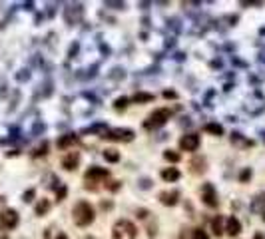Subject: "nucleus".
I'll use <instances>...</instances> for the list:
<instances>
[{
  "mask_svg": "<svg viewBox=\"0 0 265 239\" xmlns=\"http://www.w3.org/2000/svg\"><path fill=\"white\" fill-rule=\"evenodd\" d=\"M94 217H96L94 207H92L88 201H84V199H80V201L74 205V209H72V219H74V223H76L78 227L90 225V223L94 221Z\"/></svg>",
  "mask_w": 265,
  "mask_h": 239,
  "instance_id": "nucleus-1",
  "label": "nucleus"
},
{
  "mask_svg": "<svg viewBox=\"0 0 265 239\" xmlns=\"http://www.w3.org/2000/svg\"><path fill=\"white\" fill-rule=\"evenodd\" d=\"M138 235V229L132 221L128 219H118L114 223V229H112V239H136Z\"/></svg>",
  "mask_w": 265,
  "mask_h": 239,
  "instance_id": "nucleus-2",
  "label": "nucleus"
},
{
  "mask_svg": "<svg viewBox=\"0 0 265 239\" xmlns=\"http://www.w3.org/2000/svg\"><path fill=\"white\" fill-rule=\"evenodd\" d=\"M108 176H110V172H108L106 168L92 166V168L86 172V176H84V181H86V189H92V191H96V189H98V183L106 181Z\"/></svg>",
  "mask_w": 265,
  "mask_h": 239,
  "instance_id": "nucleus-3",
  "label": "nucleus"
},
{
  "mask_svg": "<svg viewBox=\"0 0 265 239\" xmlns=\"http://www.w3.org/2000/svg\"><path fill=\"white\" fill-rule=\"evenodd\" d=\"M171 118V112L167 110V108H159V110H154L148 120L144 122V128L146 130H158L161 126H165V122Z\"/></svg>",
  "mask_w": 265,
  "mask_h": 239,
  "instance_id": "nucleus-4",
  "label": "nucleus"
},
{
  "mask_svg": "<svg viewBox=\"0 0 265 239\" xmlns=\"http://www.w3.org/2000/svg\"><path fill=\"white\" fill-rule=\"evenodd\" d=\"M18 221H20V217H18V211H16V209H4V211L0 213V229H2V231L14 229V227L18 225Z\"/></svg>",
  "mask_w": 265,
  "mask_h": 239,
  "instance_id": "nucleus-5",
  "label": "nucleus"
},
{
  "mask_svg": "<svg viewBox=\"0 0 265 239\" xmlns=\"http://www.w3.org/2000/svg\"><path fill=\"white\" fill-rule=\"evenodd\" d=\"M104 138L112 140V142H132L134 140V132L126 130V128H116V130H106Z\"/></svg>",
  "mask_w": 265,
  "mask_h": 239,
  "instance_id": "nucleus-6",
  "label": "nucleus"
},
{
  "mask_svg": "<svg viewBox=\"0 0 265 239\" xmlns=\"http://www.w3.org/2000/svg\"><path fill=\"white\" fill-rule=\"evenodd\" d=\"M180 148L184 152H196L200 148V136L198 134H184L180 138Z\"/></svg>",
  "mask_w": 265,
  "mask_h": 239,
  "instance_id": "nucleus-7",
  "label": "nucleus"
},
{
  "mask_svg": "<svg viewBox=\"0 0 265 239\" xmlns=\"http://www.w3.org/2000/svg\"><path fill=\"white\" fill-rule=\"evenodd\" d=\"M202 199H204V203L208 205V207H217V193H215V187H213V183H204V187H202Z\"/></svg>",
  "mask_w": 265,
  "mask_h": 239,
  "instance_id": "nucleus-8",
  "label": "nucleus"
},
{
  "mask_svg": "<svg viewBox=\"0 0 265 239\" xmlns=\"http://www.w3.org/2000/svg\"><path fill=\"white\" fill-rule=\"evenodd\" d=\"M78 164H80V154H78V152H68V154L62 158V168H64L66 172H74V170L78 168Z\"/></svg>",
  "mask_w": 265,
  "mask_h": 239,
  "instance_id": "nucleus-9",
  "label": "nucleus"
},
{
  "mask_svg": "<svg viewBox=\"0 0 265 239\" xmlns=\"http://www.w3.org/2000/svg\"><path fill=\"white\" fill-rule=\"evenodd\" d=\"M178 199H180V191L178 189H165V191L159 193V201L163 205H175Z\"/></svg>",
  "mask_w": 265,
  "mask_h": 239,
  "instance_id": "nucleus-10",
  "label": "nucleus"
},
{
  "mask_svg": "<svg viewBox=\"0 0 265 239\" xmlns=\"http://www.w3.org/2000/svg\"><path fill=\"white\" fill-rule=\"evenodd\" d=\"M227 225H225V233L229 235V237H235V235H239L241 233V223H239V219L237 217H229L227 221H225Z\"/></svg>",
  "mask_w": 265,
  "mask_h": 239,
  "instance_id": "nucleus-11",
  "label": "nucleus"
},
{
  "mask_svg": "<svg viewBox=\"0 0 265 239\" xmlns=\"http://www.w3.org/2000/svg\"><path fill=\"white\" fill-rule=\"evenodd\" d=\"M161 179L163 181H178L180 179V170L178 168H165V170H161Z\"/></svg>",
  "mask_w": 265,
  "mask_h": 239,
  "instance_id": "nucleus-12",
  "label": "nucleus"
},
{
  "mask_svg": "<svg viewBox=\"0 0 265 239\" xmlns=\"http://www.w3.org/2000/svg\"><path fill=\"white\" fill-rule=\"evenodd\" d=\"M212 229H213V235H217V237H221V235L225 233V229H223V217H221V215L213 217Z\"/></svg>",
  "mask_w": 265,
  "mask_h": 239,
  "instance_id": "nucleus-13",
  "label": "nucleus"
},
{
  "mask_svg": "<svg viewBox=\"0 0 265 239\" xmlns=\"http://www.w3.org/2000/svg\"><path fill=\"white\" fill-rule=\"evenodd\" d=\"M76 140H78V138H76L74 134H66L64 138H60V140H58V148H62V150H64V148H68V146L76 144Z\"/></svg>",
  "mask_w": 265,
  "mask_h": 239,
  "instance_id": "nucleus-14",
  "label": "nucleus"
},
{
  "mask_svg": "<svg viewBox=\"0 0 265 239\" xmlns=\"http://www.w3.org/2000/svg\"><path fill=\"white\" fill-rule=\"evenodd\" d=\"M190 166H192V172H194V174H202V172H206V160H204V158H196Z\"/></svg>",
  "mask_w": 265,
  "mask_h": 239,
  "instance_id": "nucleus-15",
  "label": "nucleus"
},
{
  "mask_svg": "<svg viewBox=\"0 0 265 239\" xmlns=\"http://www.w3.org/2000/svg\"><path fill=\"white\" fill-rule=\"evenodd\" d=\"M152 100H154V94H146V92H138L132 98V102H136V104H144V102H152Z\"/></svg>",
  "mask_w": 265,
  "mask_h": 239,
  "instance_id": "nucleus-16",
  "label": "nucleus"
},
{
  "mask_svg": "<svg viewBox=\"0 0 265 239\" xmlns=\"http://www.w3.org/2000/svg\"><path fill=\"white\" fill-rule=\"evenodd\" d=\"M48 209H50V201L48 199H40L38 203H36V215H44V213H48Z\"/></svg>",
  "mask_w": 265,
  "mask_h": 239,
  "instance_id": "nucleus-17",
  "label": "nucleus"
},
{
  "mask_svg": "<svg viewBox=\"0 0 265 239\" xmlns=\"http://www.w3.org/2000/svg\"><path fill=\"white\" fill-rule=\"evenodd\" d=\"M104 160L110 164H116V162H120V154L116 150H104Z\"/></svg>",
  "mask_w": 265,
  "mask_h": 239,
  "instance_id": "nucleus-18",
  "label": "nucleus"
},
{
  "mask_svg": "<svg viewBox=\"0 0 265 239\" xmlns=\"http://www.w3.org/2000/svg\"><path fill=\"white\" fill-rule=\"evenodd\" d=\"M163 158H165L167 162H171V164L180 162V154H178V152H173V150H165V152H163Z\"/></svg>",
  "mask_w": 265,
  "mask_h": 239,
  "instance_id": "nucleus-19",
  "label": "nucleus"
},
{
  "mask_svg": "<svg viewBox=\"0 0 265 239\" xmlns=\"http://www.w3.org/2000/svg\"><path fill=\"white\" fill-rule=\"evenodd\" d=\"M206 132H210V134H215V136H221V134H223L221 126H217V124H208V126H206Z\"/></svg>",
  "mask_w": 265,
  "mask_h": 239,
  "instance_id": "nucleus-20",
  "label": "nucleus"
},
{
  "mask_svg": "<svg viewBox=\"0 0 265 239\" xmlns=\"http://www.w3.org/2000/svg\"><path fill=\"white\" fill-rule=\"evenodd\" d=\"M114 106H116V110H120V108L124 110V108L128 106V98H124V96H122V98H118V100L114 102Z\"/></svg>",
  "mask_w": 265,
  "mask_h": 239,
  "instance_id": "nucleus-21",
  "label": "nucleus"
},
{
  "mask_svg": "<svg viewBox=\"0 0 265 239\" xmlns=\"http://www.w3.org/2000/svg\"><path fill=\"white\" fill-rule=\"evenodd\" d=\"M192 239H210V237H208V233L202 227H198V229H194V237Z\"/></svg>",
  "mask_w": 265,
  "mask_h": 239,
  "instance_id": "nucleus-22",
  "label": "nucleus"
},
{
  "mask_svg": "<svg viewBox=\"0 0 265 239\" xmlns=\"http://www.w3.org/2000/svg\"><path fill=\"white\" fill-rule=\"evenodd\" d=\"M251 176H253V174H251V170L247 168V170H243V172H241V176H239V181H241V183H245L247 179H251Z\"/></svg>",
  "mask_w": 265,
  "mask_h": 239,
  "instance_id": "nucleus-23",
  "label": "nucleus"
},
{
  "mask_svg": "<svg viewBox=\"0 0 265 239\" xmlns=\"http://www.w3.org/2000/svg\"><path fill=\"white\" fill-rule=\"evenodd\" d=\"M46 150H48V144H42V146L34 152V156H44V154H46Z\"/></svg>",
  "mask_w": 265,
  "mask_h": 239,
  "instance_id": "nucleus-24",
  "label": "nucleus"
},
{
  "mask_svg": "<svg viewBox=\"0 0 265 239\" xmlns=\"http://www.w3.org/2000/svg\"><path fill=\"white\" fill-rule=\"evenodd\" d=\"M56 195H58V201H62L66 197V185H60V191H56Z\"/></svg>",
  "mask_w": 265,
  "mask_h": 239,
  "instance_id": "nucleus-25",
  "label": "nucleus"
},
{
  "mask_svg": "<svg viewBox=\"0 0 265 239\" xmlns=\"http://www.w3.org/2000/svg\"><path fill=\"white\" fill-rule=\"evenodd\" d=\"M106 187L110 191H116V189H120V181H110Z\"/></svg>",
  "mask_w": 265,
  "mask_h": 239,
  "instance_id": "nucleus-26",
  "label": "nucleus"
},
{
  "mask_svg": "<svg viewBox=\"0 0 265 239\" xmlns=\"http://www.w3.org/2000/svg\"><path fill=\"white\" fill-rule=\"evenodd\" d=\"M34 193H36L34 189H28V191L24 193V201H32V197H34Z\"/></svg>",
  "mask_w": 265,
  "mask_h": 239,
  "instance_id": "nucleus-27",
  "label": "nucleus"
},
{
  "mask_svg": "<svg viewBox=\"0 0 265 239\" xmlns=\"http://www.w3.org/2000/svg\"><path fill=\"white\" fill-rule=\"evenodd\" d=\"M231 140H237V142H241L239 140V134H233V138ZM243 146H251V142H243Z\"/></svg>",
  "mask_w": 265,
  "mask_h": 239,
  "instance_id": "nucleus-28",
  "label": "nucleus"
},
{
  "mask_svg": "<svg viewBox=\"0 0 265 239\" xmlns=\"http://www.w3.org/2000/svg\"><path fill=\"white\" fill-rule=\"evenodd\" d=\"M163 96H165V98H175V92H169V90H167V92H163Z\"/></svg>",
  "mask_w": 265,
  "mask_h": 239,
  "instance_id": "nucleus-29",
  "label": "nucleus"
},
{
  "mask_svg": "<svg viewBox=\"0 0 265 239\" xmlns=\"http://www.w3.org/2000/svg\"><path fill=\"white\" fill-rule=\"evenodd\" d=\"M56 239H68V237H66V233H58V237Z\"/></svg>",
  "mask_w": 265,
  "mask_h": 239,
  "instance_id": "nucleus-30",
  "label": "nucleus"
},
{
  "mask_svg": "<svg viewBox=\"0 0 265 239\" xmlns=\"http://www.w3.org/2000/svg\"><path fill=\"white\" fill-rule=\"evenodd\" d=\"M255 239H263V235H261V233H257V235H255Z\"/></svg>",
  "mask_w": 265,
  "mask_h": 239,
  "instance_id": "nucleus-31",
  "label": "nucleus"
},
{
  "mask_svg": "<svg viewBox=\"0 0 265 239\" xmlns=\"http://www.w3.org/2000/svg\"><path fill=\"white\" fill-rule=\"evenodd\" d=\"M263 221H265V211H263Z\"/></svg>",
  "mask_w": 265,
  "mask_h": 239,
  "instance_id": "nucleus-32",
  "label": "nucleus"
},
{
  "mask_svg": "<svg viewBox=\"0 0 265 239\" xmlns=\"http://www.w3.org/2000/svg\"><path fill=\"white\" fill-rule=\"evenodd\" d=\"M86 239H90V237H86Z\"/></svg>",
  "mask_w": 265,
  "mask_h": 239,
  "instance_id": "nucleus-33",
  "label": "nucleus"
}]
</instances>
